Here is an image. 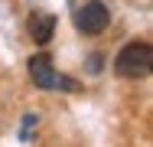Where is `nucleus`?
<instances>
[{
    "instance_id": "1",
    "label": "nucleus",
    "mask_w": 153,
    "mask_h": 147,
    "mask_svg": "<svg viewBox=\"0 0 153 147\" xmlns=\"http://www.w3.org/2000/svg\"><path fill=\"white\" fill-rule=\"evenodd\" d=\"M114 69L124 79L153 75V46L150 43H127L121 49V56H117V62H114Z\"/></svg>"
},
{
    "instance_id": "2",
    "label": "nucleus",
    "mask_w": 153,
    "mask_h": 147,
    "mask_svg": "<svg viewBox=\"0 0 153 147\" xmlns=\"http://www.w3.org/2000/svg\"><path fill=\"white\" fill-rule=\"evenodd\" d=\"M30 75H33V82H36L39 88H46V92H49V88L75 92V82H72V79H65V75H59V72H56V65L49 62V56H42V52L30 59Z\"/></svg>"
},
{
    "instance_id": "4",
    "label": "nucleus",
    "mask_w": 153,
    "mask_h": 147,
    "mask_svg": "<svg viewBox=\"0 0 153 147\" xmlns=\"http://www.w3.org/2000/svg\"><path fill=\"white\" fill-rule=\"evenodd\" d=\"M26 29H30V36L42 46V43H49L52 39V29H56V16L52 13H42V10H36L30 13V20H26Z\"/></svg>"
},
{
    "instance_id": "3",
    "label": "nucleus",
    "mask_w": 153,
    "mask_h": 147,
    "mask_svg": "<svg viewBox=\"0 0 153 147\" xmlns=\"http://www.w3.org/2000/svg\"><path fill=\"white\" fill-rule=\"evenodd\" d=\"M111 23V13H108V7L101 3V0H88L78 13H75V26L82 29L85 36H98V33H104Z\"/></svg>"
}]
</instances>
